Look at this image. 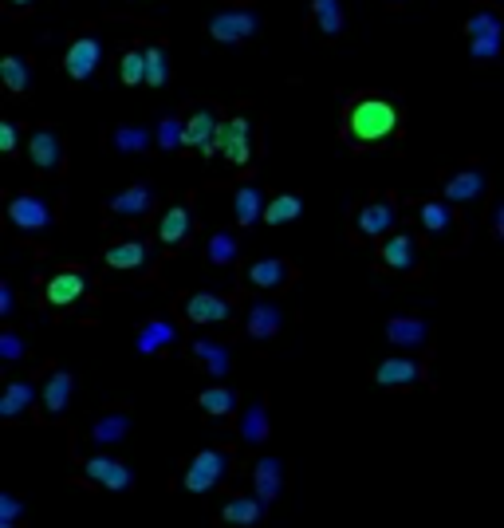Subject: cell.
<instances>
[{
    "label": "cell",
    "mask_w": 504,
    "mask_h": 528,
    "mask_svg": "<svg viewBox=\"0 0 504 528\" xmlns=\"http://www.w3.org/2000/svg\"><path fill=\"white\" fill-rule=\"evenodd\" d=\"M398 131V111L378 99V95H359L343 119V134L355 142V146H378L386 142L390 134Z\"/></svg>",
    "instance_id": "6da1fadb"
},
{
    "label": "cell",
    "mask_w": 504,
    "mask_h": 528,
    "mask_svg": "<svg viewBox=\"0 0 504 528\" xmlns=\"http://www.w3.org/2000/svg\"><path fill=\"white\" fill-rule=\"evenodd\" d=\"M465 32H469V56L477 64H493L501 56V44H504V24L501 16L493 8H481L465 20Z\"/></svg>",
    "instance_id": "7a4b0ae2"
},
{
    "label": "cell",
    "mask_w": 504,
    "mask_h": 528,
    "mask_svg": "<svg viewBox=\"0 0 504 528\" xmlns=\"http://www.w3.org/2000/svg\"><path fill=\"white\" fill-rule=\"evenodd\" d=\"M256 28H260V16L252 8H225L209 20V36L217 44H241V40L256 36Z\"/></svg>",
    "instance_id": "3957f363"
},
{
    "label": "cell",
    "mask_w": 504,
    "mask_h": 528,
    "mask_svg": "<svg viewBox=\"0 0 504 528\" xmlns=\"http://www.w3.org/2000/svg\"><path fill=\"white\" fill-rule=\"evenodd\" d=\"M225 473H229V458H225V454H217V450H201V454L186 465L182 485H186L189 493H209L213 485L225 481Z\"/></svg>",
    "instance_id": "277c9868"
},
{
    "label": "cell",
    "mask_w": 504,
    "mask_h": 528,
    "mask_svg": "<svg viewBox=\"0 0 504 528\" xmlns=\"http://www.w3.org/2000/svg\"><path fill=\"white\" fill-rule=\"evenodd\" d=\"M8 221L20 233H44L52 225V205L40 194H16V198H8Z\"/></svg>",
    "instance_id": "5b68a950"
},
{
    "label": "cell",
    "mask_w": 504,
    "mask_h": 528,
    "mask_svg": "<svg viewBox=\"0 0 504 528\" xmlns=\"http://www.w3.org/2000/svg\"><path fill=\"white\" fill-rule=\"evenodd\" d=\"M99 60H103V48H99V40L95 36H79L71 48H67V75L75 79V83H83V79H91L95 71H99Z\"/></svg>",
    "instance_id": "8992f818"
},
{
    "label": "cell",
    "mask_w": 504,
    "mask_h": 528,
    "mask_svg": "<svg viewBox=\"0 0 504 528\" xmlns=\"http://www.w3.org/2000/svg\"><path fill=\"white\" fill-rule=\"evenodd\" d=\"M378 257H382V264H386L390 272H414V268L422 264V257H418V241L406 237V233L386 237L382 249H378Z\"/></svg>",
    "instance_id": "52a82bcc"
},
{
    "label": "cell",
    "mask_w": 504,
    "mask_h": 528,
    "mask_svg": "<svg viewBox=\"0 0 504 528\" xmlns=\"http://www.w3.org/2000/svg\"><path fill=\"white\" fill-rule=\"evenodd\" d=\"M249 119H229V123H221L217 127V146H221V154L233 162V166H245L249 162Z\"/></svg>",
    "instance_id": "ba28073f"
},
{
    "label": "cell",
    "mask_w": 504,
    "mask_h": 528,
    "mask_svg": "<svg viewBox=\"0 0 504 528\" xmlns=\"http://www.w3.org/2000/svg\"><path fill=\"white\" fill-rule=\"evenodd\" d=\"M375 383L386 391H402V387H414L422 383V363L414 359H386L375 367Z\"/></svg>",
    "instance_id": "9c48e42d"
},
{
    "label": "cell",
    "mask_w": 504,
    "mask_h": 528,
    "mask_svg": "<svg viewBox=\"0 0 504 528\" xmlns=\"http://www.w3.org/2000/svg\"><path fill=\"white\" fill-rule=\"evenodd\" d=\"M182 316L193 324H225L229 320V300L221 296H209V292H197L182 300Z\"/></svg>",
    "instance_id": "30bf717a"
},
{
    "label": "cell",
    "mask_w": 504,
    "mask_h": 528,
    "mask_svg": "<svg viewBox=\"0 0 504 528\" xmlns=\"http://www.w3.org/2000/svg\"><path fill=\"white\" fill-rule=\"evenodd\" d=\"M126 434H130V414L126 410H107V414H99L87 426L91 446H115V442H123Z\"/></svg>",
    "instance_id": "8fae6325"
},
{
    "label": "cell",
    "mask_w": 504,
    "mask_h": 528,
    "mask_svg": "<svg viewBox=\"0 0 504 528\" xmlns=\"http://www.w3.org/2000/svg\"><path fill=\"white\" fill-rule=\"evenodd\" d=\"M83 469H87V477H91L95 485H103V489H111V493H123V489L134 485V473H130L123 462H115V458H91Z\"/></svg>",
    "instance_id": "7c38bea8"
},
{
    "label": "cell",
    "mask_w": 504,
    "mask_h": 528,
    "mask_svg": "<svg viewBox=\"0 0 504 528\" xmlns=\"http://www.w3.org/2000/svg\"><path fill=\"white\" fill-rule=\"evenodd\" d=\"M28 158H32L44 174L60 170L63 166V138L52 131V127H48V131H36L32 134V142H28Z\"/></svg>",
    "instance_id": "4fadbf2b"
},
{
    "label": "cell",
    "mask_w": 504,
    "mask_h": 528,
    "mask_svg": "<svg viewBox=\"0 0 504 528\" xmlns=\"http://www.w3.org/2000/svg\"><path fill=\"white\" fill-rule=\"evenodd\" d=\"M252 489H256V497H260L264 505H272V501L284 493V462L260 458L256 469H252Z\"/></svg>",
    "instance_id": "5bb4252c"
},
{
    "label": "cell",
    "mask_w": 504,
    "mask_h": 528,
    "mask_svg": "<svg viewBox=\"0 0 504 528\" xmlns=\"http://www.w3.org/2000/svg\"><path fill=\"white\" fill-rule=\"evenodd\" d=\"M485 194V174L481 170H457V174H449L445 178V186H441V198L445 201H477Z\"/></svg>",
    "instance_id": "9a60e30c"
},
{
    "label": "cell",
    "mask_w": 504,
    "mask_h": 528,
    "mask_svg": "<svg viewBox=\"0 0 504 528\" xmlns=\"http://www.w3.org/2000/svg\"><path fill=\"white\" fill-rule=\"evenodd\" d=\"M386 339L394 347H422L430 339V328L422 316H394V320H386Z\"/></svg>",
    "instance_id": "2e32d148"
},
{
    "label": "cell",
    "mask_w": 504,
    "mask_h": 528,
    "mask_svg": "<svg viewBox=\"0 0 504 528\" xmlns=\"http://www.w3.org/2000/svg\"><path fill=\"white\" fill-rule=\"evenodd\" d=\"M292 276H296V272H292V264L280 261V257L256 261V264H249V272H245V280L256 284V288H284Z\"/></svg>",
    "instance_id": "e0dca14e"
},
{
    "label": "cell",
    "mask_w": 504,
    "mask_h": 528,
    "mask_svg": "<svg viewBox=\"0 0 504 528\" xmlns=\"http://www.w3.org/2000/svg\"><path fill=\"white\" fill-rule=\"evenodd\" d=\"M355 225L363 237H382L390 225H394V205L390 201H367L359 213H355Z\"/></svg>",
    "instance_id": "ac0fdd59"
},
{
    "label": "cell",
    "mask_w": 504,
    "mask_h": 528,
    "mask_svg": "<svg viewBox=\"0 0 504 528\" xmlns=\"http://www.w3.org/2000/svg\"><path fill=\"white\" fill-rule=\"evenodd\" d=\"M418 221L426 225L430 237H441V241L457 229V213H453L445 201H422V205H418Z\"/></svg>",
    "instance_id": "d6986e66"
},
{
    "label": "cell",
    "mask_w": 504,
    "mask_h": 528,
    "mask_svg": "<svg viewBox=\"0 0 504 528\" xmlns=\"http://www.w3.org/2000/svg\"><path fill=\"white\" fill-rule=\"evenodd\" d=\"M217 127L221 123L213 119V111H197L186 123V146L201 150V154H213L217 150Z\"/></svg>",
    "instance_id": "ffe728a7"
},
{
    "label": "cell",
    "mask_w": 504,
    "mask_h": 528,
    "mask_svg": "<svg viewBox=\"0 0 504 528\" xmlns=\"http://www.w3.org/2000/svg\"><path fill=\"white\" fill-rule=\"evenodd\" d=\"M189 351L201 359V367L209 371V379H225L229 375V347L225 343H213V339H193Z\"/></svg>",
    "instance_id": "44dd1931"
},
{
    "label": "cell",
    "mask_w": 504,
    "mask_h": 528,
    "mask_svg": "<svg viewBox=\"0 0 504 528\" xmlns=\"http://www.w3.org/2000/svg\"><path fill=\"white\" fill-rule=\"evenodd\" d=\"M174 339H178V328H174V324L150 320L146 328L134 335V347H138V355H158V351H166Z\"/></svg>",
    "instance_id": "7402d4cb"
},
{
    "label": "cell",
    "mask_w": 504,
    "mask_h": 528,
    "mask_svg": "<svg viewBox=\"0 0 504 528\" xmlns=\"http://www.w3.org/2000/svg\"><path fill=\"white\" fill-rule=\"evenodd\" d=\"M284 328V308H276V304H252L249 308V331L252 339H272L276 331Z\"/></svg>",
    "instance_id": "603a6c76"
},
{
    "label": "cell",
    "mask_w": 504,
    "mask_h": 528,
    "mask_svg": "<svg viewBox=\"0 0 504 528\" xmlns=\"http://www.w3.org/2000/svg\"><path fill=\"white\" fill-rule=\"evenodd\" d=\"M150 205H154V190L138 182V186H126L123 194L111 198V213L115 217H142Z\"/></svg>",
    "instance_id": "cb8c5ba5"
},
{
    "label": "cell",
    "mask_w": 504,
    "mask_h": 528,
    "mask_svg": "<svg viewBox=\"0 0 504 528\" xmlns=\"http://www.w3.org/2000/svg\"><path fill=\"white\" fill-rule=\"evenodd\" d=\"M189 233H193V217H189V209H182V205L166 209V217H162V225H158L162 245H182V241H189Z\"/></svg>",
    "instance_id": "d4e9b609"
},
{
    "label": "cell",
    "mask_w": 504,
    "mask_h": 528,
    "mask_svg": "<svg viewBox=\"0 0 504 528\" xmlns=\"http://www.w3.org/2000/svg\"><path fill=\"white\" fill-rule=\"evenodd\" d=\"M79 296H83V276H79V272H60V276L48 280V304H52V308H67V304H75Z\"/></svg>",
    "instance_id": "484cf974"
},
{
    "label": "cell",
    "mask_w": 504,
    "mask_h": 528,
    "mask_svg": "<svg viewBox=\"0 0 504 528\" xmlns=\"http://www.w3.org/2000/svg\"><path fill=\"white\" fill-rule=\"evenodd\" d=\"M71 391H75V379H71L67 371H56V375L48 379V387H44V410H48L52 418H60L63 410H67V402H71Z\"/></svg>",
    "instance_id": "4316f807"
},
{
    "label": "cell",
    "mask_w": 504,
    "mask_h": 528,
    "mask_svg": "<svg viewBox=\"0 0 504 528\" xmlns=\"http://www.w3.org/2000/svg\"><path fill=\"white\" fill-rule=\"evenodd\" d=\"M264 209H268V205H264V194H260L256 186H241V190H237V198H233L237 225H249V229H252V225L264 217Z\"/></svg>",
    "instance_id": "83f0119b"
},
{
    "label": "cell",
    "mask_w": 504,
    "mask_h": 528,
    "mask_svg": "<svg viewBox=\"0 0 504 528\" xmlns=\"http://www.w3.org/2000/svg\"><path fill=\"white\" fill-rule=\"evenodd\" d=\"M32 402H36L32 383H8V391H4V398H0V418H20Z\"/></svg>",
    "instance_id": "f1b7e54d"
},
{
    "label": "cell",
    "mask_w": 504,
    "mask_h": 528,
    "mask_svg": "<svg viewBox=\"0 0 504 528\" xmlns=\"http://www.w3.org/2000/svg\"><path fill=\"white\" fill-rule=\"evenodd\" d=\"M260 513H264V501L256 497H233L225 509H221V517L229 521V525H256L260 521Z\"/></svg>",
    "instance_id": "f546056e"
},
{
    "label": "cell",
    "mask_w": 504,
    "mask_h": 528,
    "mask_svg": "<svg viewBox=\"0 0 504 528\" xmlns=\"http://www.w3.org/2000/svg\"><path fill=\"white\" fill-rule=\"evenodd\" d=\"M146 261V245H138V241H119V245H111L107 249V264L111 268H119V272H134V268H142Z\"/></svg>",
    "instance_id": "4dcf8cb0"
},
{
    "label": "cell",
    "mask_w": 504,
    "mask_h": 528,
    "mask_svg": "<svg viewBox=\"0 0 504 528\" xmlns=\"http://www.w3.org/2000/svg\"><path fill=\"white\" fill-rule=\"evenodd\" d=\"M312 20L319 24L323 36H339L343 32V8H339V0H312Z\"/></svg>",
    "instance_id": "1f68e13d"
},
{
    "label": "cell",
    "mask_w": 504,
    "mask_h": 528,
    "mask_svg": "<svg viewBox=\"0 0 504 528\" xmlns=\"http://www.w3.org/2000/svg\"><path fill=\"white\" fill-rule=\"evenodd\" d=\"M197 402H201V410H205L209 418H229L233 406H237V398H233L229 387H209V391H201Z\"/></svg>",
    "instance_id": "d6a6232c"
},
{
    "label": "cell",
    "mask_w": 504,
    "mask_h": 528,
    "mask_svg": "<svg viewBox=\"0 0 504 528\" xmlns=\"http://www.w3.org/2000/svg\"><path fill=\"white\" fill-rule=\"evenodd\" d=\"M241 438L252 442V446H260L264 438H268V410H264V402H256L245 410V418H241Z\"/></svg>",
    "instance_id": "836d02e7"
},
{
    "label": "cell",
    "mask_w": 504,
    "mask_h": 528,
    "mask_svg": "<svg viewBox=\"0 0 504 528\" xmlns=\"http://www.w3.org/2000/svg\"><path fill=\"white\" fill-rule=\"evenodd\" d=\"M300 213H304V201L296 198V194H280V198L264 209V221H268V225H288V221H296Z\"/></svg>",
    "instance_id": "e575fe53"
},
{
    "label": "cell",
    "mask_w": 504,
    "mask_h": 528,
    "mask_svg": "<svg viewBox=\"0 0 504 528\" xmlns=\"http://www.w3.org/2000/svg\"><path fill=\"white\" fill-rule=\"evenodd\" d=\"M111 146H115L119 154H142V150L150 146V131H142V127H115Z\"/></svg>",
    "instance_id": "d590c367"
},
{
    "label": "cell",
    "mask_w": 504,
    "mask_h": 528,
    "mask_svg": "<svg viewBox=\"0 0 504 528\" xmlns=\"http://www.w3.org/2000/svg\"><path fill=\"white\" fill-rule=\"evenodd\" d=\"M0 79H4V87H8L12 95L28 91V64H24L20 56H8V60L0 64Z\"/></svg>",
    "instance_id": "8d00e7d4"
},
{
    "label": "cell",
    "mask_w": 504,
    "mask_h": 528,
    "mask_svg": "<svg viewBox=\"0 0 504 528\" xmlns=\"http://www.w3.org/2000/svg\"><path fill=\"white\" fill-rule=\"evenodd\" d=\"M170 79V60L162 48H146V83L150 87H162Z\"/></svg>",
    "instance_id": "74e56055"
},
{
    "label": "cell",
    "mask_w": 504,
    "mask_h": 528,
    "mask_svg": "<svg viewBox=\"0 0 504 528\" xmlns=\"http://www.w3.org/2000/svg\"><path fill=\"white\" fill-rule=\"evenodd\" d=\"M237 261V241L233 233H213L209 237V264H233Z\"/></svg>",
    "instance_id": "f35d334b"
},
{
    "label": "cell",
    "mask_w": 504,
    "mask_h": 528,
    "mask_svg": "<svg viewBox=\"0 0 504 528\" xmlns=\"http://www.w3.org/2000/svg\"><path fill=\"white\" fill-rule=\"evenodd\" d=\"M119 75H123L126 87H134V83H146V52H126L123 67H119Z\"/></svg>",
    "instance_id": "ab89813d"
},
{
    "label": "cell",
    "mask_w": 504,
    "mask_h": 528,
    "mask_svg": "<svg viewBox=\"0 0 504 528\" xmlns=\"http://www.w3.org/2000/svg\"><path fill=\"white\" fill-rule=\"evenodd\" d=\"M186 142V123H178V119H162L158 123V146L162 150H178Z\"/></svg>",
    "instance_id": "60d3db41"
},
{
    "label": "cell",
    "mask_w": 504,
    "mask_h": 528,
    "mask_svg": "<svg viewBox=\"0 0 504 528\" xmlns=\"http://www.w3.org/2000/svg\"><path fill=\"white\" fill-rule=\"evenodd\" d=\"M0 355H4L8 363L24 359V339H20L16 331H0Z\"/></svg>",
    "instance_id": "b9f144b4"
},
{
    "label": "cell",
    "mask_w": 504,
    "mask_h": 528,
    "mask_svg": "<svg viewBox=\"0 0 504 528\" xmlns=\"http://www.w3.org/2000/svg\"><path fill=\"white\" fill-rule=\"evenodd\" d=\"M20 517H24V505L16 501V497H0V525L4 528H12V525H20Z\"/></svg>",
    "instance_id": "7bdbcfd3"
},
{
    "label": "cell",
    "mask_w": 504,
    "mask_h": 528,
    "mask_svg": "<svg viewBox=\"0 0 504 528\" xmlns=\"http://www.w3.org/2000/svg\"><path fill=\"white\" fill-rule=\"evenodd\" d=\"M12 312H16V296H12V284H0V316H4V320H12Z\"/></svg>",
    "instance_id": "ee69618b"
},
{
    "label": "cell",
    "mask_w": 504,
    "mask_h": 528,
    "mask_svg": "<svg viewBox=\"0 0 504 528\" xmlns=\"http://www.w3.org/2000/svg\"><path fill=\"white\" fill-rule=\"evenodd\" d=\"M0 150H8V154L16 150V127L12 123H0Z\"/></svg>",
    "instance_id": "f6af8a7d"
},
{
    "label": "cell",
    "mask_w": 504,
    "mask_h": 528,
    "mask_svg": "<svg viewBox=\"0 0 504 528\" xmlns=\"http://www.w3.org/2000/svg\"><path fill=\"white\" fill-rule=\"evenodd\" d=\"M493 237H497V241L504 245V201L497 205V209H493Z\"/></svg>",
    "instance_id": "bcb514c9"
},
{
    "label": "cell",
    "mask_w": 504,
    "mask_h": 528,
    "mask_svg": "<svg viewBox=\"0 0 504 528\" xmlns=\"http://www.w3.org/2000/svg\"><path fill=\"white\" fill-rule=\"evenodd\" d=\"M8 4H12V8H24V4H32V0H8Z\"/></svg>",
    "instance_id": "7dc6e473"
}]
</instances>
